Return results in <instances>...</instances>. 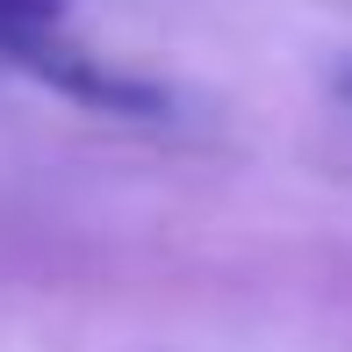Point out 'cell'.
I'll return each instance as SVG.
<instances>
[{"instance_id": "obj_1", "label": "cell", "mask_w": 352, "mask_h": 352, "mask_svg": "<svg viewBox=\"0 0 352 352\" xmlns=\"http://www.w3.org/2000/svg\"><path fill=\"white\" fill-rule=\"evenodd\" d=\"M65 8L72 0H0V58H8L14 43H29V36H51V29L65 22Z\"/></svg>"}]
</instances>
